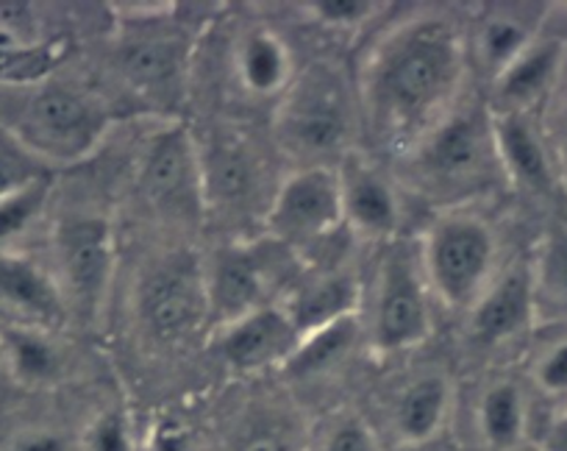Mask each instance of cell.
I'll return each instance as SVG.
<instances>
[{
  "instance_id": "obj_36",
  "label": "cell",
  "mask_w": 567,
  "mask_h": 451,
  "mask_svg": "<svg viewBox=\"0 0 567 451\" xmlns=\"http://www.w3.org/2000/svg\"><path fill=\"white\" fill-rule=\"evenodd\" d=\"M545 451H567V401L545 432Z\"/></svg>"
},
{
  "instance_id": "obj_11",
  "label": "cell",
  "mask_w": 567,
  "mask_h": 451,
  "mask_svg": "<svg viewBox=\"0 0 567 451\" xmlns=\"http://www.w3.org/2000/svg\"><path fill=\"white\" fill-rule=\"evenodd\" d=\"M200 189L206 212L226 217L250 215L267 189V165L248 137L215 132L198 143Z\"/></svg>"
},
{
  "instance_id": "obj_22",
  "label": "cell",
  "mask_w": 567,
  "mask_h": 451,
  "mask_svg": "<svg viewBox=\"0 0 567 451\" xmlns=\"http://www.w3.org/2000/svg\"><path fill=\"white\" fill-rule=\"evenodd\" d=\"M451 388L440 373H423L401 390L392 410L395 434L409 445L429 443L449 418Z\"/></svg>"
},
{
  "instance_id": "obj_15",
  "label": "cell",
  "mask_w": 567,
  "mask_h": 451,
  "mask_svg": "<svg viewBox=\"0 0 567 451\" xmlns=\"http://www.w3.org/2000/svg\"><path fill=\"white\" fill-rule=\"evenodd\" d=\"M342 195V217L353 235L384 240L398 229V198L392 184L364 160L362 154H348L337 167Z\"/></svg>"
},
{
  "instance_id": "obj_21",
  "label": "cell",
  "mask_w": 567,
  "mask_h": 451,
  "mask_svg": "<svg viewBox=\"0 0 567 451\" xmlns=\"http://www.w3.org/2000/svg\"><path fill=\"white\" fill-rule=\"evenodd\" d=\"M526 12V7H498L478 18L473 57L493 81L537 40V18Z\"/></svg>"
},
{
  "instance_id": "obj_14",
  "label": "cell",
  "mask_w": 567,
  "mask_h": 451,
  "mask_svg": "<svg viewBox=\"0 0 567 451\" xmlns=\"http://www.w3.org/2000/svg\"><path fill=\"white\" fill-rule=\"evenodd\" d=\"M217 337V351L234 371H265L290 360L301 344V331L292 326L281 304H270L234 324L223 326Z\"/></svg>"
},
{
  "instance_id": "obj_25",
  "label": "cell",
  "mask_w": 567,
  "mask_h": 451,
  "mask_svg": "<svg viewBox=\"0 0 567 451\" xmlns=\"http://www.w3.org/2000/svg\"><path fill=\"white\" fill-rule=\"evenodd\" d=\"M537 320L567 324V232L556 229L543 240L532 268Z\"/></svg>"
},
{
  "instance_id": "obj_28",
  "label": "cell",
  "mask_w": 567,
  "mask_h": 451,
  "mask_svg": "<svg viewBox=\"0 0 567 451\" xmlns=\"http://www.w3.org/2000/svg\"><path fill=\"white\" fill-rule=\"evenodd\" d=\"M9 362L14 377L29 385L48 382L59 373V355L45 337L31 329H12L7 335Z\"/></svg>"
},
{
  "instance_id": "obj_32",
  "label": "cell",
  "mask_w": 567,
  "mask_h": 451,
  "mask_svg": "<svg viewBox=\"0 0 567 451\" xmlns=\"http://www.w3.org/2000/svg\"><path fill=\"white\" fill-rule=\"evenodd\" d=\"M318 451H379L375 434L359 418H342L326 432Z\"/></svg>"
},
{
  "instance_id": "obj_18",
  "label": "cell",
  "mask_w": 567,
  "mask_h": 451,
  "mask_svg": "<svg viewBox=\"0 0 567 451\" xmlns=\"http://www.w3.org/2000/svg\"><path fill=\"white\" fill-rule=\"evenodd\" d=\"M357 301L359 287L351 276L342 270H323L296 281L292 290L284 296L281 307L303 337L320 326L357 315Z\"/></svg>"
},
{
  "instance_id": "obj_10",
  "label": "cell",
  "mask_w": 567,
  "mask_h": 451,
  "mask_svg": "<svg viewBox=\"0 0 567 451\" xmlns=\"http://www.w3.org/2000/svg\"><path fill=\"white\" fill-rule=\"evenodd\" d=\"M142 326L156 344L176 346L209 320L204 268L189 257H173L171 263L151 270L140 290Z\"/></svg>"
},
{
  "instance_id": "obj_23",
  "label": "cell",
  "mask_w": 567,
  "mask_h": 451,
  "mask_svg": "<svg viewBox=\"0 0 567 451\" xmlns=\"http://www.w3.org/2000/svg\"><path fill=\"white\" fill-rule=\"evenodd\" d=\"M239 84L259 98H281L284 90L296 79L290 51L281 37L259 29L243 37L237 51Z\"/></svg>"
},
{
  "instance_id": "obj_24",
  "label": "cell",
  "mask_w": 567,
  "mask_h": 451,
  "mask_svg": "<svg viewBox=\"0 0 567 451\" xmlns=\"http://www.w3.org/2000/svg\"><path fill=\"white\" fill-rule=\"evenodd\" d=\"M359 331H362V326H359L357 315H348V318L309 331V335L301 337V344L292 351L290 360L284 362V371L301 379L320 377V373L331 371L359 344Z\"/></svg>"
},
{
  "instance_id": "obj_6",
  "label": "cell",
  "mask_w": 567,
  "mask_h": 451,
  "mask_svg": "<svg viewBox=\"0 0 567 451\" xmlns=\"http://www.w3.org/2000/svg\"><path fill=\"white\" fill-rule=\"evenodd\" d=\"M106 126L97 101L68 86H45L20 109L14 137L34 160L79 162L97 148Z\"/></svg>"
},
{
  "instance_id": "obj_4",
  "label": "cell",
  "mask_w": 567,
  "mask_h": 451,
  "mask_svg": "<svg viewBox=\"0 0 567 451\" xmlns=\"http://www.w3.org/2000/svg\"><path fill=\"white\" fill-rule=\"evenodd\" d=\"M495 235L478 217L456 212L443 215L425 232L420 246L425 281L451 309H473L495 279Z\"/></svg>"
},
{
  "instance_id": "obj_1",
  "label": "cell",
  "mask_w": 567,
  "mask_h": 451,
  "mask_svg": "<svg viewBox=\"0 0 567 451\" xmlns=\"http://www.w3.org/2000/svg\"><path fill=\"white\" fill-rule=\"evenodd\" d=\"M465 40L443 18H414L379 42L362 75L370 134L406 154L456 109L465 79Z\"/></svg>"
},
{
  "instance_id": "obj_12",
  "label": "cell",
  "mask_w": 567,
  "mask_h": 451,
  "mask_svg": "<svg viewBox=\"0 0 567 451\" xmlns=\"http://www.w3.org/2000/svg\"><path fill=\"white\" fill-rule=\"evenodd\" d=\"M56 265L62 296L95 312L109 290L114 268L112 226L103 217H68L56 229Z\"/></svg>"
},
{
  "instance_id": "obj_13",
  "label": "cell",
  "mask_w": 567,
  "mask_h": 451,
  "mask_svg": "<svg viewBox=\"0 0 567 451\" xmlns=\"http://www.w3.org/2000/svg\"><path fill=\"white\" fill-rule=\"evenodd\" d=\"M187 40L165 25H142L117 45V70L125 84L151 98H165L182 84L187 68Z\"/></svg>"
},
{
  "instance_id": "obj_5",
  "label": "cell",
  "mask_w": 567,
  "mask_h": 451,
  "mask_svg": "<svg viewBox=\"0 0 567 451\" xmlns=\"http://www.w3.org/2000/svg\"><path fill=\"white\" fill-rule=\"evenodd\" d=\"M432 287L425 281L420 252L406 243H392L375 274L370 344L381 355H395L420 346L432 335Z\"/></svg>"
},
{
  "instance_id": "obj_27",
  "label": "cell",
  "mask_w": 567,
  "mask_h": 451,
  "mask_svg": "<svg viewBox=\"0 0 567 451\" xmlns=\"http://www.w3.org/2000/svg\"><path fill=\"white\" fill-rule=\"evenodd\" d=\"M231 451H303L301 432L281 412H259L239 423Z\"/></svg>"
},
{
  "instance_id": "obj_37",
  "label": "cell",
  "mask_w": 567,
  "mask_h": 451,
  "mask_svg": "<svg viewBox=\"0 0 567 451\" xmlns=\"http://www.w3.org/2000/svg\"><path fill=\"white\" fill-rule=\"evenodd\" d=\"M12 451H64V440L56 434H37L14 445Z\"/></svg>"
},
{
  "instance_id": "obj_26",
  "label": "cell",
  "mask_w": 567,
  "mask_h": 451,
  "mask_svg": "<svg viewBox=\"0 0 567 451\" xmlns=\"http://www.w3.org/2000/svg\"><path fill=\"white\" fill-rule=\"evenodd\" d=\"M478 423H482V438L493 449L512 451L520 445L526 434V399L520 388L512 382L493 385L478 407Z\"/></svg>"
},
{
  "instance_id": "obj_31",
  "label": "cell",
  "mask_w": 567,
  "mask_h": 451,
  "mask_svg": "<svg viewBox=\"0 0 567 451\" xmlns=\"http://www.w3.org/2000/svg\"><path fill=\"white\" fill-rule=\"evenodd\" d=\"M309 12H315V18L326 25L357 29L379 12V3H370V0H312Z\"/></svg>"
},
{
  "instance_id": "obj_3",
  "label": "cell",
  "mask_w": 567,
  "mask_h": 451,
  "mask_svg": "<svg viewBox=\"0 0 567 451\" xmlns=\"http://www.w3.org/2000/svg\"><path fill=\"white\" fill-rule=\"evenodd\" d=\"M403 160L417 193L432 201L473 198L504 176L493 117L473 106H456Z\"/></svg>"
},
{
  "instance_id": "obj_20",
  "label": "cell",
  "mask_w": 567,
  "mask_h": 451,
  "mask_svg": "<svg viewBox=\"0 0 567 451\" xmlns=\"http://www.w3.org/2000/svg\"><path fill=\"white\" fill-rule=\"evenodd\" d=\"M0 301L37 326L64 320V296L56 279L25 257H0Z\"/></svg>"
},
{
  "instance_id": "obj_33",
  "label": "cell",
  "mask_w": 567,
  "mask_h": 451,
  "mask_svg": "<svg viewBox=\"0 0 567 451\" xmlns=\"http://www.w3.org/2000/svg\"><path fill=\"white\" fill-rule=\"evenodd\" d=\"M537 385L548 396H565L567 399V337L559 340L548 355H543V360L537 362Z\"/></svg>"
},
{
  "instance_id": "obj_8",
  "label": "cell",
  "mask_w": 567,
  "mask_h": 451,
  "mask_svg": "<svg viewBox=\"0 0 567 451\" xmlns=\"http://www.w3.org/2000/svg\"><path fill=\"white\" fill-rule=\"evenodd\" d=\"M296 259L276 240L265 237L259 243H234L220 248L204 270L209 320L223 329L261 307H270L272 290L287 279L284 265Z\"/></svg>"
},
{
  "instance_id": "obj_35",
  "label": "cell",
  "mask_w": 567,
  "mask_h": 451,
  "mask_svg": "<svg viewBox=\"0 0 567 451\" xmlns=\"http://www.w3.org/2000/svg\"><path fill=\"white\" fill-rule=\"evenodd\" d=\"M154 445H156V451H193L187 429L176 421H167L156 429Z\"/></svg>"
},
{
  "instance_id": "obj_30",
  "label": "cell",
  "mask_w": 567,
  "mask_h": 451,
  "mask_svg": "<svg viewBox=\"0 0 567 451\" xmlns=\"http://www.w3.org/2000/svg\"><path fill=\"white\" fill-rule=\"evenodd\" d=\"M37 178H45L34 156L29 151L18 148H0V198L29 187Z\"/></svg>"
},
{
  "instance_id": "obj_2",
  "label": "cell",
  "mask_w": 567,
  "mask_h": 451,
  "mask_svg": "<svg viewBox=\"0 0 567 451\" xmlns=\"http://www.w3.org/2000/svg\"><path fill=\"white\" fill-rule=\"evenodd\" d=\"M276 140L301 167H340L353 154V98L334 64L296 73L276 106Z\"/></svg>"
},
{
  "instance_id": "obj_29",
  "label": "cell",
  "mask_w": 567,
  "mask_h": 451,
  "mask_svg": "<svg viewBox=\"0 0 567 451\" xmlns=\"http://www.w3.org/2000/svg\"><path fill=\"white\" fill-rule=\"evenodd\" d=\"M48 189H51V182L45 176L31 182L29 187L18 189V193L7 195V198H0V240L20 235L40 215L48 201Z\"/></svg>"
},
{
  "instance_id": "obj_19",
  "label": "cell",
  "mask_w": 567,
  "mask_h": 451,
  "mask_svg": "<svg viewBox=\"0 0 567 451\" xmlns=\"http://www.w3.org/2000/svg\"><path fill=\"white\" fill-rule=\"evenodd\" d=\"M565 48L559 40H534L504 73L495 79V109L493 112H520L548 95L556 75L561 70Z\"/></svg>"
},
{
  "instance_id": "obj_7",
  "label": "cell",
  "mask_w": 567,
  "mask_h": 451,
  "mask_svg": "<svg viewBox=\"0 0 567 451\" xmlns=\"http://www.w3.org/2000/svg\"><path fill=\"white\" fill-rule=\"evenodd\" d=\"M342 226L337 167H298L278 184L265 215L267 237L290 254L318 252Z\"/></svg>"
},
{
  "instance_id": "obj_34",
  "label": "cell",
  "mask_w": 567,
  "mask_h": 451,
  "mask_svg": "<svg viewBox=\"0 0 567 451\" xmlns=\"http://www.w3.org/2000/svg\"><path fill=\"white\" fill-rule=\"evenodd\" d=\"M90 449L92 451H131V434L128 423L120 412H109L95 429L90 432Z\"/></svg>"
},
{
  "instance_id": "obj_9",
  "label": "cell",
  "mask_w": 567,
  "mask_h": 451,
  "mask_svg": "<svg viewBox=\"0 0 567 451\" xmlns=\"http://www.w3.org/2000/svg\"><path fill=\"white\" fill-rule=\"evenodd\" d=\"M136 187L148 209L178 226L198 223L206 215L198 143L182 123L165 126L151 137L140 160Z\"/></svg>"
},
{
  "instance_id": "obj_16",
  "label": "cell",
  "mask_w": 567,
  "mask_h": 451,
  "mask_svg": "<svg viewBox=\"0 0 567 451\" xmlns=\"http://www.w3.org/2000/svg\"><path fill=\"white\" fill-rule=\"evenodd\" d=\"M537 320L532 270L512 268L493 279L471 309V335L478 346H498Z\"/></svg>"
},
{
  "instance_id": "obj_17",
  "label": "cell",
  "mask_w": 567,
  "mask_h": 451,
  "mask_svg": "<svg viewBox=\"0 0 567 451\" xmlns=\"http://www.w3.org/2000/svg\"><path fill=\"white\" fill-rule=\"evenodd\" d=\"M493 117V137L498 148L504 176L528 193L548 195L554 189L556 176L550 167V156L537 129L528 115L520 112H489Z\"/></svg>"
}]
</instances>
